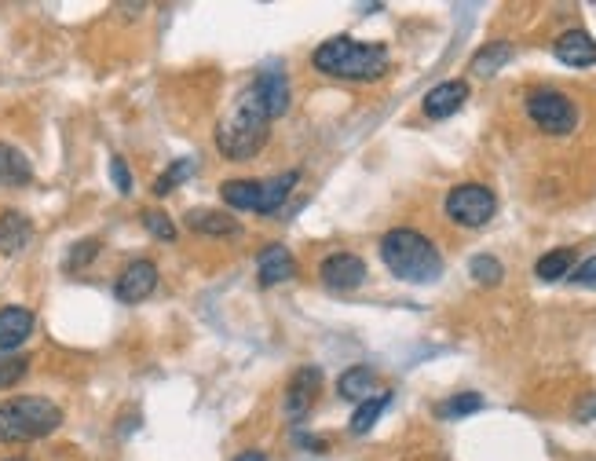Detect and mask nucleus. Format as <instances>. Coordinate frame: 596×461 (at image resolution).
I'll list each match as a JSON object with an SVG mask.
<instances>
[{
    "label": "nucleus",
    "instance_id": "nucleus-3",
    "mask_svg": "<svg viewBox=\"0 0 596 461\" xmlns=\"http://www.w3.org/2000/svg\"><path fill=\"white\" fill-rule=\"evenodd\" d=\"M315 70L341 81H381L388 70V48L384 44L352 41V37H333L315 52Z\"/></svg>",
    "mask_w": 596,
    "mask_h": 461
},
{
    "label": "nucleus",
    "instance_id": "nucleus-32",
    "mask_svg": "<svg viewBox=\"0 0 596 461\" xmlns=\"http://www.w3.org/2000/svg\"><path fill=\"white\" fill-rule=\"evenodd\" d=\"M575 418H578V421H593V418H596V392H593V396H582V399H578Z\"/></svg>",
    "mask_w": 596,
    "mask_h": 461
},
{
    "label": "nucleus",
    "instance_id": "nucleus-16",
    "mask_svg": "<svg viewBox=\"0 0 596 461\" xmlns=\"http://www.w3.org/2000/svg\"><path fill=\"white\" fill-rule=\"evenodd\" d=\"M187 227L198 231V235H213V238H231L242 231V224H238L235 216L220 213V209H191L187 213Z\"/></svg>",
    "mask_w": 596,
    "mask_h": 461
},
{
    "label": "nucleus",
    "instance_id": "nucleus-9",
    "mask_svg": "<svg viewBox=\"0 0 596 461\" xmlns=\"http://www.w3.org/2000/svg\"><path fill=\"white\" fill-rule=\"evenodd\" d=\"M154 290H158V268H154L150 260H132V264L118 275V286H114L118 301H125V304L147 301Z\"/></svg>",
    "mask_w": 596,
    "mask_h": 461
},
{
    "label": "nucleus",
    "instance_id": "nucleus-11",
    "mask_svg": "<svg viewBox=\"0 0 596 461\" xmlns=\"http://www.w3.org/2000/svg\"><path fill=\"white\" fill-rule=\"evenodd\" d=\"M556 59L564 66H575V70H582V66H596V41L589 37L586 30H567L556 37L553 44Z\"/></svg>",
    "mask_w": 596,
    "mask_h": 461
},
{
    "label": "nucleus",
    "instance_id": "nucleus-7",
    "mask_svg": "<svg viewBox=\"0 0 596 461\" xmlns=\"http://www.w3.org/2000/svg\"><path fill=\"white\" fill-rule=\"evenodd\" d=\"M319 388H322L319 366H300L297 374H293V381H289V388H286L282 414H286L289 421H304L311 414V403H315V396H319Z\"/></svg>",
    "mask_w": 596,
    "mask_h": 461
},
{
    "label": "nucleus",
    "instance_id": "nucleus-26",
    "mask_svg": "<svg viewBox=\"0 0 596 461\" xmlns=\"http://www.w3.org/2000/svg\"><path fill=\"white\" fill-rule=\"evenodd\" d=\"M479 407H483V399H479L476 392H461V396L447 399V403H439L436 414H439V418H465V414H476Z\"/></svg>",
    "mask_w": 596,
    "mask_h": 461
},
{
    "label": "nucleus",
    "instance_id": "nucleus-10",
    "mask_svg": "<svg viewBox=\"0 0 596 461\" xmlns=\"http://www.w3.org/2000/svg\"><path fill=\"white\" fill-rule=\"evenodd\" d=\"M465 99H469V81H443V85H436L428 92L421 107H425V114L432 121H443L450 114H458L465 107Z\"/></svg>",
    "mask_w": 596,
    "mask_h": 461
},
{
    "label": "nucleus",
    "instance_id": "nucleus-33",
    "mask_svg": "<svg viewBox=\"0 0 596 461\" xmlns=\"http://www.w3.org/2000/svg\"><path fill=\"white\" fill-rule=\"evenodd\" d=\"M235 461H264V451H245V454H238Z\"/></svg>",
    "mask_w": 596,
    "mask_h": 461
},
{
    "label": "nucleus",
    "instance_id": "nucleus-4",
    "mask_svg": "<svg viewBox=\"0 0 596 461\" xmlns=\"http://www.w3.org/2000/svg\"><path fill=\"white\" fill-rule=\"evenodd\" d=\"M63 425V410L52 399L19 396L0 403V443H33Z\"/></svg>",
    "mask_w": 596,
    "mask_h": 461
},
{
    "label": "nucleus",
    "instance_id": "nucleus-21",
    "mask_svg": "<svg viewBox=\"0 0 596 461\" xmlns=\"http://www.w3.org/2000/svg\"><path fill=\"white\" fill-rule=\"evenodd\" d=\"M512 59V48L505 41H498V44H487L483 52L472 59V66H469V74L472 77H494L501 70V66L509 63Z\"/></svg>",
    "mask_w": 596,
    "mask_h": 461
},
{
    "label": "nucleus",
    "instance_id": "nucleus-28",
    "mask_svg": "<svg viewBox=\"0 0 596 461\" xmlns=\"http://www.w3.org/2000/svg\"><path fill=\"white\" fill-rule=\"evenodd\" d=\"M143 224H147V231L158 242H172L176 238V224L169 220V213H161V209H143Z\"/></svg>",
    "mask_w": 596,
    "mask_h": 461
},
{
    "label": "nucleus",
    "instance_id": "nucleus-2",
    "mask_svg": "<svg viewBox=\"0 0 596 461\" xmlns=\"http://www.w3.org/2000/svg\"><path fill=\"white\" fill-rule=\"evenodd\" d=\"M381 260L388 264L395 279L417 282V286L439 282V275H443L439 249L421 231H410V227H395L381 238Z\"/></svg>",
    "mask_w": 596,
    "mask_h": 461
},
{
    "label": "nucleus",
    "instance_id": "nucleus-19",
    "mask_svg": "<svg viewBox=\"0 0 596 461\" xmlns=\"http://www.w3.org/2000/svg\"><path fill=\"white\" fill-rule=\"evenodd\" d=\"M373 388H377V374H373L370 366H352V370H344L341 381H337V392H341L344 399H355V403H366Z\"/></svg>",
    "mask_w": 596,
    "mask_h": 461
},
{
    "label": "nucleus",
    "instance_id": "nucleus-29",
    "mask_svg": "<svg viewBox=\"0 0 596 461\" xmlns=\"http://www.w3.org/2000/svg\"><path fill=\"white\" fill-rule=\"evenodd\" d=\"M96 257H99V238H85V242H77V246L70 249V257H66V271L88 268Z\"/></svg>",
    "mask_w": 596,
    "mask_h": 461
},
{
    "label": "nucleus",
    "instance_id": "nucleus-6",
    "mask_svg": "<svg viewBox=\"0 0 596 461\" xmlns=\"http://www.w3.org/2000/svg\"><path fill=\"white\" fill-rule=\"evenodd\" d=\"M498 213V198L483 183H461L447 194V216L461 227H483Z\"/></svg>",
    "mask_w": 596,
    "mask_h": 461
},
{
    "label": "nucleus",
    "instance_id": "nucleus-31",
    "mask_svg": "<svg viewBox=\"0 0 596 461\" xmlns=\"http://www.w3.org/2000/svg\"><path fill=\"white\" fill-rule=\"evenodd\" d=\"M575 286L596 290V257H589L586 264H578V268H575Z\"/></svg>",
    "mask_w": 596,
    "mask_h": 461
},
{
    "label": "nucleus",
    "instance_id": "nucleus-22",
    "mask_svg": "<svg viewBox=\"0 0 596 461\" xmlns=\"http://www.w3.org/2000/svg\"><path fill=\"white\" fill-rule=\"evenodd\" d=\"M388 403H392V392H381V396L366 399V403H362V407L352 414V432H355V436H366V432L377 425V418H381L384 410H388Z\"/></svg>",
    "mask_w": 596,
    "mask_h": 461
},
{
    "label": "nucleus",
    "instance_id": "nucleus-14",
    "mask_svg": "<svg viewBox=\"0 0 596 461\" xmlns=\"http://www.w3.org/2000/svg\"><path fill=\"white\" fill-rule=\"evenodd\" d=\"M30 333H33V311L30 308H19V304L0 308V352H15Z\"/></svg>",
    "mask_w": 596,
    "mask_h": 461
},
{
    "label": "nucleus",
    "instance_id": "nucleus-12",
    "mask_svg": "<svg viewBox=\"0 0 596 461\" xmlns=\"http://www.w3.org/2000/svg\"><path fill=\"white\" fill-rule=\"evenodd\" d=\"M256 275H260V286H282L297 275V260L286 246H267L256 260Z\"/></svg>",
    "mask_w": 596,
    "mask_h": 461
},
{
    "label": "nucleus",
    "instance_id": "nucleus-5",
    "mask_svg": "<svg viewBox=\"0 0 596 461\" xmlns=\"http://www.w3.org/2000/svg\"><path fill=\"white\" fill-rule=\"evenodd\" d=\"M527 114H531L534 125L542 132H549V136H567V132H575L578 125L575 103H571L564 92H556V88H538V92H531V96H527Z\"/></svg>",
    "mask_w": 596,
    "mask_h": 461
},
{
    "label": "nucleus",
    "instance_id": "nucleus-25",
    "mask_svg": "<svg viewBox=\"0 0 596 461\" xmlns=\"http://www.w3.org/2000/svg\"><path fill=\"white\" fill-rule=\"evenodd\" d=\"M469 271H472V279L483 282V286H498V282L505 279V268L498 264V257H487V253L472 257Z\"/></svg>",
    "mask_w": 596,
    "mask_h": 461
},
{
    "label": "nucleus",
    "instance_id": "nucleus-30",
    "mask_svg": "<svg viewBox=\"0 0 596 461\" xmlns=\"http://www.w3.org/2000/svg\"><path fill=\"white\" fill-rule=\"evenodd\" d=\"M110 180H114V187H118L121 194L132 191V176H128V165H125V158H121V154H114V158H110Z\"/></svg>",
    "mask_w": 596,
    "mask_h": 461
},
{
    "label": "nucleus",
    "instance_id": "nucleus-20",
    "mask_svg": "<svg viewBox=\"0 0 596 461\" xmlns=\"http://www.w3.org/2000/svg\"><path fill=\"white\" fill-rule=\"evenodd\" d=\"M220 194L231 209H253L260 205V180H227L220 183Z\"/></svg>",
    "mask_w": 596,
    "mask_h": 461
},
{
    "label": "nucleus",
    "instance_id": "nucleus-23",
    "mask_svg": "<svg viewBox=\"0 0 596 461\" xmlns=\"http://www.w3.org/2000/svg\"><path fill=\"white\" fill-rule=\"evenodd\" d=\"M571 264H575V253H571V249H553V253H545V257L534 264V275L542 282H556L571 271Z\"/></svg>",
    "mask_w": 596,
    "mask_h": 461
},
{
    "label": "nucleus",
    "instance_id": "nucleus-1",
    "mask_svg": "<svg viewBox=\"0 0 596 461\" xmlns=\"http://www.w3.org/2000/svg\"><path fill=\"white\" fill-rule=\"evenodd\" d=\"M267 136H271V118H267L256 88H245L235 99L231 114L216 125V147L231 161H249L253 154L264 151Z\"/></svg>",
    "mask_w": 596,
    "mask_h": 461
},
{
    "label": "nucleus",
    "instance_id": "nucleus-15",
    "mask_svg": "<svg viewBox=\"0 0 596 461\" xmlns=\"http://www.w3.org/2000/svg\"><path fill=\"white\" fill-rule=\"evenodd\" d=\"M30 238H33V224L19 209H4V213H0V253H4V257L22 253V249L30 246Z\"/></svg>",
    "mask_w": 596,
    "mask_h": 461
},
{
    "label": "nucleus",
    "instance_id": "nucleus-27",
    "mask_svg": "<svg viewBox=\"0 0 596 461\" xmlns=\"http://www.w3.org/2000/svg\"><path fill=\"white\" fill-rule=\"evenodd\" d=\"M194 165H198V161H194V158L172 161L169 172H165V176H158V183H154V194H169L172 187H180V183L187 180V176H191V172H194Z\"/></svg>",
    "mask_w": 596,
    "mask_h": 461
},
{
    "label": "nucleus",
    "instance_id": "nucleus-18",
    "mask_svg": "<svg viewBox=\"0 0 596 461\" xmlns=\"http://www.w3.org/2000/svg\"><path fill=\"white\" fill-rule=\"evenodd\" d=\"M33 180V169L26 154L8 147V143H0V183L4 187H26Z\"/></svg>",
    "mask_w": 596,
    "mask_h": 461
},
{
    "label": "nucleus",
    "instance_id": "nucleus-13",
    "mask_svg": "<svg viewBox=\"0 0 596 461\" xmlns=\"http://www.w3.org/2000/svg\"><path fill=\"white\" fill-rule=\"evenodd\" d=\"M253 88H256V96H260V103H264L267 118L271 121L282 118V114L289 110V81L282 70H267V74H260Z\"/></svg>",
    "mask_w": 596,
    "mask_h": 461
},
{
    "label": "nucleus",
    "instance_id": "nucleus-17",
    "mask_svg": "<svg viewBox=\"0 0 596 461\" xmlns=\"http://www.w3.org/2000/svg\"><path fill=\"white\" fill-rule=\"evenodd\" d=\"M300 172H286V176H271V180H260V205H256V213H275V209H282V202L289 198V191L297 187Z\"/></svg>",
    "mask_w": 596,
    "mask_h": 461
},
{
    "label": "nucleus",
    "instance_id": "nucleus-8",
    "mask_svg": "<svg viewBox=\"0 0 596 461\" xmlns=\"http://www.w3.org/2000/svg\"><path fill=\"white\" fill-rule=\"evenodd\" d=\"M319 275L330 290L348 293V290H359L362 282H366V264H362V257H355V253H333V257L322 260Z\"/></svg>",
    "mask_w": 596,
    "mask_h": 461
},
{
    "label": "nucleus",
    "instance_id": "nucleus-34",
    "mask_svg": "<svg viewBox=\"0 0 596 461\" xmlns=\"http://www.w3.org/2000/svg\"><path fill=\"white\" fill-rule=\"evenodd\" d=\"M8 461H30V458H8Z\"/></svg>",
    "mask_w": 596,
    "mask_h": 461
},
{
    "label": "nucleus",
    "instance_id": "nucleus-24",
    "mask_svg": "<svg viewBox=\"0 0 596 461\" xmlns=\"http://www.w3.org/2000/svg\"><path fill=\"white\" fill-rule=\"evenodd\" d=\"M30 370V359L19 352H0V388H11L19 385L22 377Z\"/></svg>",
    "mask_w": 596,
    "mask_h": 461
}]
</instances>
